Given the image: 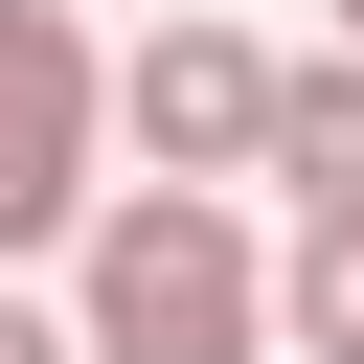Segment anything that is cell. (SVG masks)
Returning a JSON list of instances; mask_svg holds the SVG:
<instances>
[{
  "label": "cell",
  "mask_w": 364,
  "mask_h": 364,
  "mask_svg": "<svg viewBox=\"0 0 364 364\" xmlns=\"http://www.w3.org/2000/svg\"><path fill=\"white\" fill-rule=\"evenodd\" d=\"M68 318H91V364H296L273 341V250H250L228 182H114L68 228Z\"/></svg>",
  "instance_id": "1"
},
{
  "label": "cell",
  "mask_w": 364,
  "mask_h": 364,
  "mask_svg": "<svg viewBox=\"0 0 364 364\" xmlns=\"http://www.w3.org/2000/svg\"><path fill=\"white\" fill-rule=\"evenodd\" d=\"M114 205V46L68 0H0V273H46Z\"/></svg>",
  "instance_id": "2"
},
{
  "label": "cell",
  "mask_w": 364,
  "mask_h": 364,
  "mask_svg": "<svg viewBox=\"0 0 364 364\" xmlns=\"http://www.w3.org/2000/svg\"><path fill=\"white\" fill-rule=\"evenodd\" d=\"M273 68H296V46H250V23H205V0L136 23V46H114V159H136V182H273Z\"/></svg>",
  "instance_id": "3"
},
{
  "label": "cell",
  "mask_w": 364,
  "mask_h": 364,
  "mask_svg": "<svg viewBox=\"0 0 364 364\" xmlns=\"http://www.w3.org/2000/svg\"><path fill=\"white\" fill-rule=\"evenodd\" d=\"M273 205H364V46L341 23L273 68Z\"/></svg>",
  "instance_id": "4"
},
{
  "label": "cell",
  "mask_w": 364,
  "mask_h": 364,
  "mask_svg": "<svg viewBox=\"0 0 364 364\" xmlns=\"http://www.w3.org/2000/svg\"><path fill=\"white\" fill-rule=\"evenodd\" d=\"M273 341H296V364H364V205H296V250H273Z\"/></svg>",
  "instance_id": "5"
},
{
  "label": "cell",
  "mask_w": 364,
  "mask_h": 364,
  "mask_svg": "<svg viewBox=\"0 0 364 364\" xmlns=\"http://www.w3.org/2000/svg\"><path fill=\"white\" fill-rule=\"evenodd\" d=\"M0 364H91V318H68V296H23V273H0Z\"/></svg>",
  "instance_id": "6"
},
{
  "label": "cell",
  "mask_w": 364,
  "mask_h": 364,
  "mask_svg": "<svg viewBox=\"0 0 364 364\" xmlns=\"http://www.w3.org/2000/svg\"><path fill=\"white\" fill-rule=\"evenodd\" d=\"M318 23H341V46H364V0H318Z\"/></svg>",
  "instance_id": "7"
}]
</instances>
